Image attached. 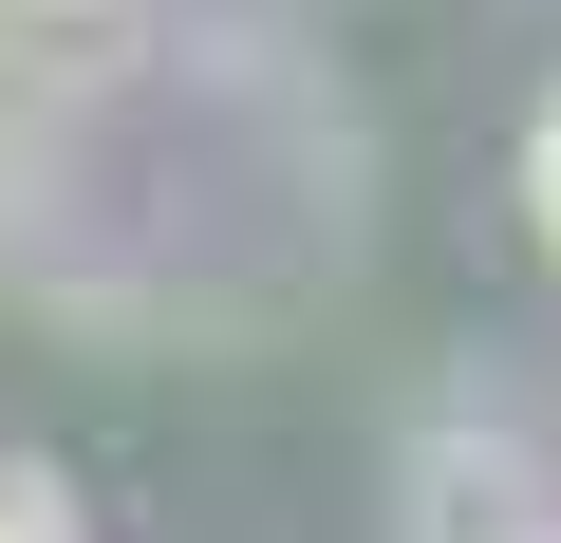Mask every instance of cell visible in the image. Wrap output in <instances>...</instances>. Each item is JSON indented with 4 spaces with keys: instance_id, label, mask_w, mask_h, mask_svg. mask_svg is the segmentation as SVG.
Masks as SVG:
<instances>
[{
    "instance_id": "6da1fadb",
    "label": "cell",
    "mask_w": 561,
    "mask_h": 543,
    "mask_svg": "<svg viewBox=\"0 0 561 543\" xmlns=\"http://www.w3.org/2000/svg\"><path fill=\"white\" fill-rule=\"evenodd\" d=\"M412 543H542V487L505 431H431L412 450Z\"/></svg>"
},
{
    "instance_id": "7a4b0ae2",
    "label": "cell",
    "mask_w": 561,
    "mask_h": 543,
    "mask_svg": "<svg viewBox=\"0 0 561 543\" xmlns=\"http://www.w3.org/2000/svg\"><path fill=\"white\" fill-rule=\"evenodd\" d=\"M0 543H76V487L57 468H0Z\"/></svg>"
},
{
    "instance_id": "3957f363",
    "label": "cell",
    "mask_w": 561,
    "mask_h": 543,
    "mask_svg": "<svg viewBox=\"0 0 561 543\" xmlns=\"http://www.w3.org/2000/svg\"><path fill=\"white\" fill-rule=\"evenodd\" d=\"M524 225L561 244V94H542V132H524Z\"/></svg>"
},
{
    "instance_id": "277c9868",
    "label": "cell",
    "mask_w": 561,
    "mask_h": 543,
    "mask_svg": "<svg viewBox=\"0 0 561 543\" xmlns=\"http://www.w3.org/2000/svg\"><path fill=\"white\" fill-rule=\"evenodd\" d=\"M0 38H20V0H0Z\"/></svg>"
},
{
    "instance_id": "5b68a950",
    "label": "cell",
    "mask_w": 561,
    "mask_h": 543,
    "mask_svg": "<svg viewBox=\"0 0 561 543\" xmlns=\"http://www.w3.org/2000/svg\"><path fill=\"white\" fill-rule=\"evenodd\" d=\"M57 20H94V0H57Z\"/></svg>"
},
{
    "instance_id": "8992f818",
    "label": "cell",
    "mask_w": 561,
    "mask_h": 543,
    "mask_svg": "<svg viewBox=\"0 0 561 543\" xmlns=\"http://www.w3.org/2000/svg\"><path fill=\"white\" fill-rule=\"evenodd\" d=\"M542 543H561V524H542Z\"/></svg>"
}]
</instances>
